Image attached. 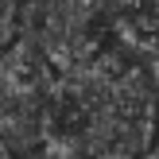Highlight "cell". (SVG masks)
I'll return each mask as SVG.
<instances>
[{
  "mask_svg": "<svg viewBox=\"0 0 159 159\" xmlns=\"http://www.w3.org/2000/svg\"><path fill=\"white\" fill-rule=\"evenodd\" d=\"M16 16H20V0H0V47L16 39Z\"/></svg>",
  "mask_w": 159,
  "mask_h": 159,
  "instance_id": "obj_2",
  "label": "cell"
},
{
  "mask_svg": "<svg viewBox=\"0 0 159 159\" xmlns=\"http://www.w3.org/2000/svg\"><path fill=\"white\" fill-rule=\"evenodd\" d=\"M23 159H74L70 152H62V148H51V144H43V148H35L31 155H23Z\"/></svg>",
  "mask_w": 159,
  "mask_h": 159,
  "instance_id": "obj_3",
  "label": "cell"
},
{
  "mask_svg": "<svg viewBox=\"0 0 159 159\" xmlns=\"http://www.w3.org/2000/svg\"><path fill=\"white\" fill-rule=\"evenodd\" d=\"M0 159H12V152L4 148V140H0Z\"/></svg>",
  "mask_w": 159,
  "mask_h": 159,
  "instance_id": "obj_4",
  "label": "cell"
},
{
  "mask_svg": "<svg viewBox=\"0 0 159 159\" xmlns=\"http://www.w3.org/2000/svg\"><path fill=\"white\" fill-rule=\"evenodd\" d=\"M105 35L109 31L89 0H20L16 39L27 43L51 70H66L97 54Z\"/></svg>",
  "mask_w": 159,
  "mask_h": 159,
  "instance_id": "obj_1",
  "label": "cell"
}]
</instances>
